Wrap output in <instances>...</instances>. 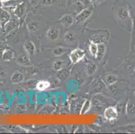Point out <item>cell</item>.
<instances>
[{
    "label": "cell",
    "instance_id": "1f68e13d",
    "mask_svg": "<svg viewBox=\"0 0 135 134\" xmlns=\"http://www.w3.org/2000/svg\"><path fill=\"white\" fill-rule=\"evenodd\" d=\"M134 95L135 96V90H134Z\"/></svg>",
    "mask_w": 135,
    "mask_h": 134
},
{
    "label": "cell",
    "instance_id": "d6a6232c",
    "mask_svg": "<svg viewBox=\"0 0 135 134\" xmlns=\"http://www.w3.org/2000/svg\"><path fill=\"white\" fill-rule=\"evenodd\" d=\"M134 75H135V69H134Z\"/></svg>",
    "mask_w": 135,
    "mask_h": 134
},
{
    "label": "cell",
    "instance_id": "30bf717a",
    "mask_svg": "<svg viewBox=\"0 0 135 134\" xmlns=\"http://www.w3.org/2000/svg\"><path fill=\"white\" fill-rule=\"evenodd\" d=\"M24 50L26 52V53L29 56L34 55L35 51H36V48H35V45L32 42L30 41V40H28V41L26 42L24 44Z\"/></svg>",
    "mask_w": 135,
    "mask_h": 134
},
{
    "label": "cell",
    "instance_id": "8992f818",
    "mask_svg": "<svg viewBox=\"0 0 135 134\" xmlns=\"http://www.w3.org/2000/svg\"><path fill=\"white\" fill-rule=\"evenodd\" d=\"M126 113L128 117H135V100L132 99H129L126 105Z\"/></svg>",
    "mask_w": 135,
    "mask_h": 134
},
{
    "label": "cell",
    "instance_id": "2e32d148",
    "mask_svg": "<svg viewBox=\"0 0 135 134\" xmlns=\"http://www.w3.org/2000/svg\"><path fill=\"white\" fill-rule=\"evenodd\" d=\"M39 23L36 21H31L27 24V28L29 31L32 32H36L39 29Z\"/></svg>",
    "mask_w": 135,
    "mask_h": 134
},
{
    "label": "cell",
    "instance_id": "3957f363",
    "mask_svg": "<svg viewBox=\"0 0 135 134\" xmlns=\"http://www.w3.org/2000/svg\"><path fill=\"white\" fill-rule=\"evenodd\" d=\"M92 12H93V10H92L91 7H88V8H85V9H83L75 17V18L74 19L75 23L77 24H79L83 23V22H85L91 16Z\"/></svg>",
    "mask_w": 135,
    "mask_h": 134
},
{
    "label": "cell",
    "instance_id": "ac0fdd59",
    "mask_svg": "<svg viewBox=\"0 0 135 134\" xmlns=\"http://www.w3.org/2000/svg\"><path fill=\"white\" fill-rule=\"evenodd\" d=\"M75 36L74 33H73V32H67L65 34V35H64V40H65V41L67 43L72 44V43L75 42Z\"/></svg>",
    "mask_w": 135,
    "mask_h": 134
},
{
    "label": "cell",
    "instance_id": "5b68a950",
    "mask_svg": "<svg viewBox=\"0 0 135 134\" xmlns=\"http://www.w3.org/2000/svg\"><path fill=\"white\" fill-rule=\"evenodd\" d=\"M60 34L59 28L56 26H52L46 32V37L51 41H56L58 39Z\"/></svg>",
    "mask_w": 135,
    "mask_h": 134
},
{
    "label": "cell",
    "instance_id": "7c38bea8",
    "mask_svg": "<svg viewBox=\"0 0 135 134\" xmlns=\"http://www.w3.org/2000/svg\"><path fill=\"white\" fill-rule=\"evenodd\" d=\"M98 70L97 65L94 62H89L87 64L86 68H85V71H86L87 75L92 76Z\"/></svg>",
    "mask_w": 135,
    "mask_h": 134
},
{
    "label": "cell",
    "instance_id": "603a6c76",
    "mask_svg": "<svg viewBox=\"0 0 135 134\" xmlns=\"http://www.w3.org/2000/svg\"><path fill=\"white\" fill-rule=\"evenodd\" d=\"M64 65H65V63H64L63 61L58 60V61H55V62L53 63V68L56 71H61L64 68Z\"/></svg>",
    "mask_w": 135,
    "mask_h": 134
},
{
    "label": "cell",
    "instance_id": "44dd1931",
    "mask_svg": "<svg viewBox=\"0 0 135 134\" xmlns=\"http://www.w3.org/2000/svg\"><path fill=\"white\" fill-rule=\"evenodd\" d=\"M89 50L92 56H94L95 58H96L98 51V44H95L94 42H91L89 46Z\"/></svg>",
    "mask_w": 135,
    "mask_h": 134
},
{
    "label": "cell",
    "instance_id": "f1b7e54d",
    "mask_svg": "<svg viewBox=\"0 0 135 134\" xmlns=\"http://www.w3.org/2000/svg\"><path fill=\"white\" fill-rule=\"evenodd\" d=\"M2 2H8L9 0H0Z\"/></svg>",
    "mask_w": 135,
    "mask_h": 134
},
{
    "label": "cell",
    "instance_id": "d6986e66",
    "mask_svg": "<svg viewBox=\"0 0 135 134\" xmlns=\"http://www.w3.org/2000/svg\"><path fill=\"white\" fill-rule=\"evenodd\" d=\"M14 53L11 50H6L2 54V58L6 61H11L13 60Z\"/></svg>",
    "mask_w": 135,
    "mask_h": 134
},
{
    "label": "cell",
    "instance_id": "9a60e30c",
    "mask_svg": "<svg viewBox=\"0 0 135 134\" xmlns=\"http://www.w3.org/2000/svg\"><path fill=\"white\" fill-rule=\"evenodd\" d=\"M118 81L117 76L113 74H110L105 76V83L108 86H112L116 83Z\"/></svg>",
    "mask_w": 135,
    "mask_h": 134
},
{
    "label": "cell",
    "instance_id": "9c48e42d",
    "mask_svg": "<svg viewBox=\"0 0 135 134\" xmlns=\"http://www.w3.org/2000/svg\"><path fill=\"white\" fill-rule=\"evenodd\" d=\"M11 19V16L9 12L5 9L0 8V25L4 28L6 25Z\"/></svg>",
    "mask_w": 135,
    "mask_h": 134
},
{
    "label": "cell",
    "instance_id": "4316f807",
    "mask_svg": "<svg viewBox=\"0 0 135 134\" xmlns=\"http://www.w3.org/2000/svg\"><path fill=\"white\" fill-rule=\"evenodd\" d=\"M124 130L128 133H135V125H127Z\"/></svg>",
    "mask_w": 135,
    "mask_h": 134
},
{
    "label": "cell",
    "instance_id": "277c9868",
    "mask_svg": "<svg viewBox=\"0 0 135 134\" xmlns=\"http://www.w3.org/2000/svg\"><path fill=\"white\" fill-rule=\"evenodd\" d=\"M118 111L117 110L116 107H109L106 108L104 113V117L108 121L116 120V118L118 116Z\"/></svg>",
    "mask_w": 135,
    "mask_h": 134
},
{
    "label": "cell",
    "instance_id": "ffe728a7",
    "mask_svg": "<svg viewBox=\"0 0 135 134\" xmlns=\"http://www.w3.org/2000/svg\"><path fill=\"white\" fill-rule=\"evenodd\" d=\"M67 50L68 49L62 47V46H59V47H56L55 49H53V50H52V54H53V55L55 56L58 57V56H61L65 53H66Z\"/></svg>",
    "mask_w": 135,
    "mask_h": 134
},
{
    "label": "cell",
    "instance_id": "cb8c5ba5",
    "mask_svg": "<svg viewBox=\"0 0 135 134\" xmlns=\"http://www.w3.org/2000/svg\"><path fill=\"white\" fill-rule=\"evenodd\" d=\"M91 107V101L89 100H85V101L84 103L83 104L81 109V114H85L88 112V111L89 110Z\"/></svg>",
    "mask_w": 135,
    "mask_h": 134
},
{
    "label": "cell",
    "instance_id": "7a4b0ae2",
    "mask_svg": "<svg viewBox=\"0 0 135 134\" xmlns=\"http://www.w3.org/2000/svg\"><path fill=\"white\" fill-rule=\"evenodd\" d=\"M85 55V52L81 48H76L71 52L69 55L70 61L72 64H77L80 62L84 58Z\"/></svg>",
    "mask_w": 135,
    "mask_h": 134
},
{
    "label": "cell",
    "instance_id": "83f0119b",
    "mask_svg": "<svg viewBox=\"0 0 135 134\" xmlns=\"http://www.w3.org/2000/svg\"><path fill=\"white\" fill-rule=\"evenodd\" d=\"M7 75V71L3 67L0 66V77H5Z\"/></svg>",
    "mask_w": 135,
    "mask_h": 134
},
{
    "label": "cell",
    "instance_id": "4dcf8cb0",
    "mask_svg": "<svg viewBox=\"0 0 135 134\" xmlns=\"http://www.w3.org/2000/svg\"><path fill=\"white\" fill-rule=\"evenodd\" d=\"M71 2H73V1H75V0H70Z\"/></svg>",
    "mask_w": 135,
    "mask_h": 134
},
{
    "label": "cell",
    "instance_id": "4fadbf2b",
    "mask_svg": "<svg viewBox=\"0 0 135 134\" xmlns=\"http://www.w3.org/2000/svg\"><path fill=\"white\" fill-rule=\"evenodd\" d=\"M132 36H131V48L132 52L135 50V16L132 18Z\"/></svg>",
    "mask_w": 135,
    "mask_h": 134
},
{
    "label": "cell",
    "instance_id": "7402d4cb",
    "mask_svg": "<svg viewBox=\"0 0 135 134\" xmlns=\"http://www.w3.org/2000/svg\"><path fill=\"white\" fill-rule=\"evenodd\" d=\"M105 52V46L104 44H98V51L96 58L101 59L104 57Z\"/></svg>",
    "mask_w": 135,
    "mask_h": 134
},
{
    "label": "cell",
    "instance_id": "8fae6325",
    "mask_svg": "<svg viewBox=\"0 0 135 134\" xmlns=\"http://www.w3.org/2000/svg\"><path fill=\"white\" fill-rule=\"evenodd\" d=\"M24 75L20 72H13L11 77V82L13 84H20L24 80Z\"/></svg>",
    "mask_w": 135,
    "mask_h": 134
},
{
    "label": "cell",
    "instance_id": "ba28073f",
    "mask_svg": "<svg viewBox=\"0 0 135 134\" xmlns=\"http://www.w3.org/2000/svg\"><path fill=\"white\" fill-rule=\"evenodd\" d=\"M74 22V19H73V16L71 14H65L59 19V23L64 26L65 28H69Z\"/></svg>",
    "mask_w": 135,
    "mask_h": 134
},
{
    "label": "cell",
    "instance_id": "5bb4252c",
    "mask_svg": "<svg viewBox=\"0 0 135 134\" xmlns=\"http://www.w3.org/2000/svg\"><path fill=\"white\" fill-rule=\"evenodd\" d=\"M26 9V5L24 3H21L17 6L16 7L15 11H14V13L18 18H20L24 15V12H25Z\"/></svg>",
    "mask_w": 135,
    "mask_h": 134
},
{
    "label": "cell",
    "instance_id": "f546056e",
    "mask_svg": "<svg viewBox=\"0 0 135 134\" xmlns=\"http://www.w3.org/2000/svg\"><path fill=\"white\" fill-rule=\"evenodd\" d=\"M91 1L94 2H99V0H91Z\"/></svg>",
    "mask_w": 135,
    "mask_h": 134
},
{
    "label": "cell",
    "instance_id": "d4e9b609",
    "mask_svg": "<svg viewBox=\"0 0 135 134\" xmlns=\"http://www.w3.org/2000/svg\"><path fill=\"white\" fill-rule=\"evenodd\" d=\"M16 22L15 20H9L7 24L5 25L4 28L6 30L7 29V31H12L14 28L16 27Z\"/></svg>",
    "mask_w": 135,
    "mask_h": 134
},
{
    "label": "cell",
    "instance_id": "6da1fadb",
    "mask_svg": "<svg viewBox=\"0 0 135 134\" xmlns=\"http://www.w3.org/2000/svg\"><path fill=\"white\" fill-rule=\"evenodd\" d=\"M116 18L120 23L123 25V28L127 30L132 29V17L131 16L130 9L126 4L120 6L116 9Z\"/></svg>",
    "mask_w": 135,
    "mask_h": 134
},
{
    "label": "cell",
    "instance_id": "e0dca14e",
    "mask_svg": "<svg viewBox=\"0 0 135 134\" xmlns=\"http://www.w3.org/2000/svg\"><path fill=\"white\" fill-rule=\"evenodd\" d=\"M50 87V83L47 81H40L36 83V88L39 91H45Z\"/></svg>",
    "mask_w": 135,
    "mask_h": 134
},
{
    "label": "cell",
    "instance_id": "484cf974",
    "mask_svg": "<svg viewBox=\"0 0 135 134\" xmlns=\"http://www.w3.org/2000/svg\"><path fill=\"white\" fill-rule=\"evenodd\" d=\"M56 0H40V2L43 6H51L56 3Z\"/></svg>",
    "mask_w": 135,
    "mask_h": 134
},
{
    "label": "cell",
    "instance_id": "52a82bcc",
    "mask_svg": "<svg viewBox=\"0 0 135 134\" xmlns=\"http://www.w3.org/2000/svg\"><path fill=\"white\" fill-rule=\"evenodd\" d=\"M16 62L21 66H29L32 65L30 58H29V55L27 53H22L20 54L18 57L17 58Z\"/></svg>",
    "mask_w": 135,
    "mask_h": 134
}]
</instances>
